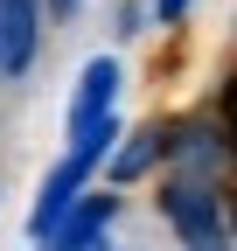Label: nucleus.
I'll return each instance as SVG.
<instances>
[{"label": "nucleus", "mask_w": 237, "mask_h": 251, "mask_svg": "<svg viewBox=\"0 0 237 251\" xmlns=\"http://www.w3.org/2000/svg\"><path fill=\"white\" fill-rule=\"evenodd\" d=\"M161 216L174 224V237H189V244H223V237H230L223 209H216V188L202 181V175H182V181H167V196H161Z\"/></svg>", "instance_id": "obj_1"}, {"label": "nucleus", "mask_w": 237, "mask_h": 251, "mask_svg": "<svg viewBox=\"0 0 237 251\" xmlns=\"http://www.w3.org/2000/svg\"><path fill=\"white\" fill-rule=\"evenodd\" d=\"M105 161V147H70L63 161L49 168V181H42V196H35V216H28V230L35 237H49L56 224H63V209L84 196V181H91V168Z\"/></svg>", "instance_id": "obj_2"}, {"label": "nucleus", "mask_w": 237, "mask_h": 251, "mask_svg": "<svg viewBox=\"0 0 237 251\" xmlns=\"http://www.w3.org/2000/svg\"><path fill=\"white\" fill-rule=\"evenodd\" d=\"M118 84H126V77H118L112 56H91V63L77 70V91H70V140L91 133V126H105V119H118V112H112V105H118Z\"/></svg>", "instance_id": "obj_3"}, {"label": "nucleus", "mask_w": 237, "mask_h": 251, "mask_svg": "<svg viewBox=\"0 0 237 251\" xmlns=\"http://www.w3.org/2000/svg\"><path fill=\"white\" fill-rule=\"evenodd\" d=\"M42 7L35 0H0V77H21L35 63V35H42Z\"/></svg>", "instance_id": "obj_4"}, {"label": "nucleus", "mask_w": 237, "mask_h": 251, "mask_svg": "<svg viewBox=\"0 0 237 251\" xmlns=\"http://www.w3.org/2000/svg\"><path fill=\"white\" fill-rule=\"evenodd\" d=\"M223 153H230V140L216 133V126H182V133H167V161L182 168V175H202V181H216Z\"/></svg>", "instance_id": "obj_5"}, {"label": "nucleus", "mask_w": 237, "mask_h": 251, "mask_svg": "<svg viewBox=\"0 0 237 251\" xmlns=\"http://www.w3.org/2000/svg\"><path fill=\"white\" fill-rule=\"evenodd\" d=\"M112 230V196H77L70 209H63V224H56L49 237L63 244V251H77V244H98Z\"/></svg>", "instance_id": "obj_6"}, {"label": "nucleus", "mask_w": 237, "mask_h": 251, "mask_svg": "<svg viewBox=\"0 0 237 251\" xmlns=\"http://www.w3.org/2000/svg\"><path fill=\"white\" fill-rule=\"evenodd\" d=\"M105 161H112V175H118V181L146 175L154 161H167V126H140V133H133L126 147H112V153H105Z\"/></svg>", "instance_id": "obj_7"}, {"label": "nucleus", "mask_w": 237, "mask_h": 251, "mask_svg": "<svg viewBox=\"0 0 237 251\" xmlns=\"http://www.w3.org/2000/svg\"><path fill=\"white\" fill-rule=\"evenodd\" d=\"M140 21H146L140 0H118V35H140Z\"/></svg>", "instance_id": "obj_8"}, {"label": "nucleus", "mask_w": 237, "mask_h": 251, "mask_svg": "<svg viewBox=\"0 0 237 251\" xmlns=\"http://www.w3.org/2000/svg\"><path fill=\"white\" fill-rule=\"evenodd\" d=\"M154 14H161V21L174 28V21H182V14H189V0H154Z\"/></svg>", "instance_id": "obj_9"}, {"label": "nucleus", "mask_w": 237, "mask_h": 251, "mask_svg": "<svg viewBox=\"0 0 237 251\" xmlns=\"http://www.w3.org/2000/svg\"><path fill=\"white\" fill-rule=\"evenodd\" d=\"M223 112H230V133H237V77H230V91H223Z\"/></svg>", "instance_id": "obj_10"}, {"label": "nucleus", "mask_w": 237, "mask_h": 251, "mask_svg": "<svg viewBox=\"0 0 237 251\" xmlns=\"http://www.w3.org/2000/svg\"><path fill=\"white\" fill-rule=\"evenodd\" d=\"M49 7H56V14H77V0H49Z\"/></svg>", "instance_id": "obj_11"}]
</instances>
